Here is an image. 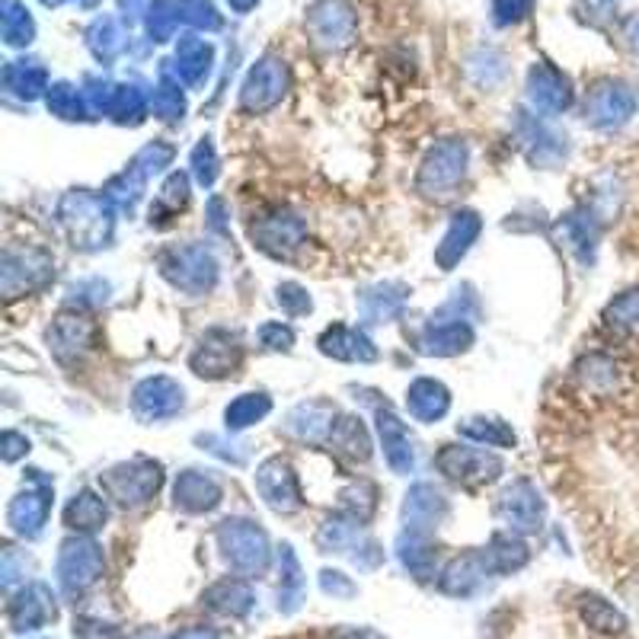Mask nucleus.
Returning <instances> with one entry per match:
<instances>
[{
  "mask_svg": "<svg viewBox=\"0 0 639 639\" xmlns=\"http://www.w3.org/2000/svg\"><path fill=\"white\" fill-rule=\"evenodd\" d=\"M102 572V553L97 543L90 540H71L61 547L58 557V582L68 595H77L83 588H90Z\"/></svg>",
  "mask_w": 639,
  "mask_h": 639,
  "instance_id": "nucleus-1",
  "label": "nucleus"
},
{
  "mask_svg": "<svg viewBox=\"0 0 639 639\" xmlns=\"http://www.w3.org/2000/svg\"><path fill=\"white\" fill-rule=\"evenodd\" d=\"M221 543H224V557L230 560V566L247 572V576L262 572L266 562H269L266 537L259 535L256 528H250L247 521H230V528L221 531Z\"/></svg>",
  "mask_w": 639,
  "mask_h": 639,
  "instance_id": "nucleus-2",
  "label": "nucleus"
},
{
  "mask_svg": "<svg viewBox=\"0 0 639 639\" xmlns=\"http://www.w3.org/2000/svg\"><path fill=\"white\" fill-rule=\"evenodd\" d=\"M54 617H58L54 595H51V588L42 586V582L23 588V595L10 605V627H13L17 633L42 630Z\"/></svg>",
  "mask_w": 639,
  "mask_h": 639,
  "instance_id": "nucleus-3",
  "label": "nucleus"
},
{
  "mask_svg": "<svg viewBox=\"0 0 639 639\" xmlns=\"http://www.w3.org/2000/svg\"><path fill=\"white\" fill-rule=\"evenodd\" d=\"M633 109L637 100L627 87H608L591 102V116L598 119V126H620L633 116Z\"/></svg>",
  "mask_w": 639,
  "mask_h": 639,
  "instance_id": "nucleus-4",
  "label": "nucleus"
},
{
  "mask_svg": "<svg viewBox=\"0 0 639 639\" xmlns=\"http://www.w3.org/2000/svg\"><path fill=\"white\" fill-rule=\"evenodd\" d=\"M204 601H208L214 611L228 613V617H247L256 598L250 586H243V582H237V579H228V582H218L214 588H208Z\"/></svg>",
  "mask_w": 639,
  "mask_h": 639,
  "instance_id": "nucleus-5",
  "label": "nucleus"
},
{
  "mask_svg": "<svg viewBox=\"0 0 639 639\" xmlns=\"http://www.w3.org/2000/svg\"><path fill=\"white\" fill-rule=\"evenodd\" d=\"M304 595V579H301V566L294 560L291 547H281V588H279V608L284 613H291L301 605Z\"/></svg>",
  "mask_w": 639,
  "mask_h": 639,
  "instance_id": "nucleus-6",
  "label": "nucleus"
},
{
  "mask_svg": "<svg viewBox=\"0 0 639 639\" xmlns=\"http://www.w3.org/2000/svg\"><path fill=\"white\" fill-rule=\"evenodd\" d=\"M483 569L486 572H515L528 562V550L515 540H492V547L483 553Z\"/></svg>",
  "mask_w": 639,
  "mask_h": 639,
  "instance_id": "nucleus-7",
  "label": "nucleus"
},
{
  "mask_svg": "<svg viewBox=\"0 0 639 639\" xmlns=\"http://www.w3.org/2000/svg\"><path fill=\"white\" fill-rule=\"evenodd\" d=\"M608 323L620 336H639V291H627L608 307Z\"/></svg>",
  "mask_w": 639,
  "mask_h": 639,
  "instance_id": "nucleus-8",
  "label": "nucleus"
},
{
  "mask_svg": "<svg viewBox=\"0 0 639 639\" xmlns=\"http://www.w3.org/2000/svg\"><path fill=\"white\" fill-rule=\"evenodd\" d=\"M582 613H586V620L591 627H598V630H608V633H620L623 627H627V620H623V613L613 611L611 605L605 601V598H595V595H588L586 605H582Z\"/></svg>",
  "mask_w": 639,
  "mask_h": 639,
  "instance_id": "nucleus-9",
  "label": "nucleus"
},
{
  "mask_svg": "<svg viewBox=\"0 0 639 639\" xmlns=\"http://www.w3.org/2000/svg\"><path fill=\"white\" fill-rule=\"evenodd\" d=\"M106 509H102L100 499H90V496H80L74 506L68 509V525L71 528H100Z\"/></svg>",
  "mask_w": 639,
  "mask_h": 639,
  "instance_id": "nucleus-10",
  "label": "nucleus"
},
{
  "mask_svg": "<svg viewBox=\"0 0 639 639\" xmlns=\"http://www.w3.org/2000/svg\"><path fill=\"white\" fill-rule=\"evenodd\" d=\"M77 639H122V633L112 627V623H102V620H80L74 623Z\"/></svg>",
  "mask_w": 639,
  "mask_h": 639,
  "instance_id": "nucleus-11",
  "label": "nucleus"
},
{
  "mask_svg": "<svg viewBox=\"0 0 639 639\" xmlns=\"http://www.w3.org/2000/svg\"><path fill=\"white\" fill-rule=\"evenodd\" d=\"M262 412H266V400L256 403V397H250V400H240L237 407L228 409V422L230 426H247L250 419L262 416Z\"/></svg>",
  "mask_w": 639,
  "mask_h": 639,
  "instance_id": "nucleus-12",
  "label": "nucleus"
},
{
  "mask_svg": "<svg viewBox=\"0 0 639 639\" xmlns=\"http://www.w3.org/2000/svg\"><path fill=\"white\" fill-rule=\"evenodd\" d=\"M323 591L332 598H352L356 586L342 576V572H323Z\"/></svg>",
  "mask_w": 639,
  "mask_h": 639,
  "instance_id": "nucleus-13",
  "label": "nucleus"
},
{
  "mask_svg": "<svg viewBox=\"0 0 639 639\" xmlns=\"http://www.w3.org/2000/svg\"><path fill=\"white\" fill-rule=\"evenodd\" d=\"M173 639H218V633L211 627H186Z\"/></svg>",
  "mask_w": 639,
  "mask_h": 639,
  "instance_id": "nucleus-14",
  "label": "nucleus"
},
{
  "mask_svg": "<svg viewBox=\"0 0 639 639\" xmlns=\"http://www.w3.org/2000/svg\"><path fill=\"white\" fill-rule=\"evenodd\" d=\"M342 639H383L378 633H371V630H356V633H346Z\"/></svg>",
  "mask_w": 639,
  "mask_h": 639,
  "instance_id": "nucleus-15",
  "label": "nucleus"
},
{
  "mask_svg": "<svg viewBox=\"0 0 639 639\" xmlns=\"http://www.w3.org/2000/svg\"><path fill=\"white\" fill-rule=\"evenodd\" d=\"M630 39H633V46L639 49V20H633V26H630Z\"/></svg>",
  "mask_w": 639,
  "mask_h": 639,
  "instance_id": "nucleus-16",
  "label": "nucleus"
},
{
  "mask_svg": "<svg viewBox=\"0 0 639 639\" xmlns=\"http://www.w3.org/2000/svg\"><path fill=\"white\" fill-rule=\"evenodd\" d=\"M134 639H160V637H157V633H138Z\"/></svg>",
  "mask_w": 639,
  "mask_h": 639,
  "instance_id": "nucleus-17",
  "label": "nucleus"
}]
</instances>
